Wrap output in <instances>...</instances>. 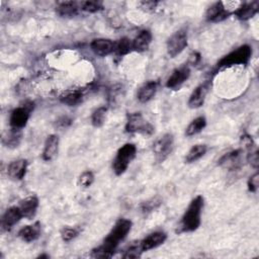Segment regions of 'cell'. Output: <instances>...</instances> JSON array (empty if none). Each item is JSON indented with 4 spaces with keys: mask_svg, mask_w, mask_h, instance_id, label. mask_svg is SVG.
I'll return each instance as SVG.
<instances>
[{
    "mask_svg": "<svg viewBox=\"0 0 259 259\" xmlns=\"http://www.w3.org/2000/svg\"><path fill=\"white\" fill-rule=\"evenodd\" d=\"M137 148L134 144H124L120 147L116 153V156L112 162V169L116 175H121L127 169L130 163L136 157Z\"/></svg>",
    "mask_w": 259,
    "mask_h": 259,
    "instance_id": "obj_3",
    "label": "cell"
},
{
    "mask_svg": "<svg viewBox=\"0 0 259 259\" xmlns=\"http://www.w3.org/2000/svg\"><path fill=\"white\" fill-rule=\"evenodd\" d=\"M125 132L130 134L151 136L154 133V126L144 118L141 112H134L127 115Z\"/></svg>",
    "mask_w": 259,
    "mask_h": 259,
    "instance_id": "obj_5",
    "label": "cell"
},
{
    "mask_svg": "<svg viewBox=\"0 0 259 259\" xmlns=\"http://www.w3.org/2000/svg\"><path fill=\"white\" fill-rule=\"evenodd\" d=\"M132 222L126 219H119L104 239L102 245L92 251V256L97 258H109L114 254L118 244L124 240L132 229Z\"/></svg>",
    "mask_w": 259,
    "mask_h": 259,
    "instance_id": "obj_1",
    "label": "cell"
},
{
    "mask_svg": "<svg viewBox=\"0 0 259 259\" xmlns=\"http://www.w3.org/2000/svg\"><path fill=\"white\" fill-rule=\"evenodd\" d=\"M241 150H235L232 151L228 154H226L225 156L222 157V159L220 160V165L225 166L226 168L229 169H236L240 166V161H241Z\"/></svg>",
    "mask_w": 259,
    "mask_h": 259,
    "instance_id": "obj_23",
    "label": "cell"
},
{
    "mask_svg": "<svg viewBox=\"0 0 259 259\" xmlns=\"http://www.w3.org/2000/svg\"><path fill=\"white\" fill-rule=\"evenodd\" d=\"M247 160L249 162V164L257 169L258 168V165H259V157H258V150L257 148L254 146L253 148L249 149L248 150V156H247Z\"/></svg>",
    "mask_w": 259,
    "mask_h": 259,
    "instance_id": "obj_34",
    "label": "cell"
},
{
    "mask_svg": "<svg viewBox=\"0 0 259 259\" xmlns=\"http://www.w3.org/2000/svg\"><path fill=\"white\" fill-rule=\"evenodd\" d=\"M61 102L69 106H76L83 101V93L79 90L68 92L60 97Z\"/></svg>",
    "mask_w": 259,
    "mask_h": 259,
    "instance_id": "obj_27",
    "label": "cell"
},
{
    "mask_svg": "<svg viewBox=\"0 0 259 259\" xmlns=\"http://www.w3.org/2000/svg\"><path fill=\"white\" fill-rule=\"evenodd\" d=\"M23 218L19 206H11L6 209L2 215L1 220V229L2 231H10L14 225H16L20 219Z\"/></svg>",
    "mask_w": 259,
    "mask_h": 259,
    "instance_id": "obj_11",
    "label": "cell"
},
{
    "mask_svg": "<svg viewBox=\"0 0 259 259\" xmlns=\"http://www.w3.org/2000/svg\"><path fill=\"white\" fill-rule=\"evenodd\" d=\"M40 235V225L39 223H34L33 225H28L21 228L18 232L19 238L27 243L35 241Z\"/></svg>",
    "mask_w": 259,
    "mask_h": 259,
    "instance_id": "obj_19",
    "label": "cell"
},
{
    "mask_svg": "<svg viewBox=\"0 0 259 259\" xmlns=\"http://www.w3.org/2000/svg\"><path fill=\"white\" fill-rule=\"evenodd\" d=\"M79 235V231L76 230L75 228H64L61 231V238L65 242H70L73 239H75Z\"/></svg>",
    "mask_w": 259,
    "mask_h": 259,
    "instance_id": "obj_33",
    "label": "cell"
},
{
    "mask_svg": "<svg viewBox=\"0 0 259 259\" xmlns=\"http://www.w3.org/2000/svg\"><path fill=\"white\" fill-rule=\"evenodd\" d=\"M203 208V197L195 196L189 203L179 223L178 233H189L198 229L200 226L201 210Z\"/></svg>",
    "mask_w": 259,
    "mask_h": 259,
    "instance_id": "obj_2",
    "label": "cell"
},
{
    "mask_svg": "<svg viewBox=\"0 0 259 259\" xmlns=\"http://www.w3.org/2000/svg\"><path fill=\"white\" fill-rule=\"evenodd\" d=\"M107 107L106 106H100L97 109H95L91 115V123L95 127H100L105 122Z\"/></svg>",
    "mask_w": 259,
    "mask_h": 259,
    "instance_id": "obj_28",
    "label": "cell"
},
{
    "mask_svg": "<svg viewBox=\"0 0 259 259\" xmlns=\"http://www.w3.org/2000/svg\"><path fill=\"white\" fill-rule=\"evenodd\" d=\"M206 125V119L204 116H198L194 118L185 130V135L187 137H192L200 133Z\"/></svg>",
    "mask_w": 259,
    "mask_h": 259,
    "instance_id": "obj_26",
    "label": "cell"
},
{
    "mask_svg": "<svg viewBox=\"0 0 259 259\" xmlns=\"http://www.w3.org/2000/svg\"><path fill=\"white\" fill-rule=\"evenodd\" d=\"M208 91V84L202 83L198 85L190 94L188 99V106L190 108H198L200 107L205 100V96Z\"/></svg>",
    "mask_w": 259,
    "mask_h": 259,
    "instance_id": "obj_14",
    "label": "cell"
},
{
    "mask_svg": "<svg viewBox=\"0 0 259 259\" xmlns=\"http://www.w3.org/2000/svg\"><path fill=\"white\" fill-rule=\"evenodd\" d=\"M18 206L21 210L23 218H26L27 220H31L36 213V210L38 207V198L34 195L28 196L22 199Z\"/></svg>",
    "mask_w": 259,
    "mask_h": 259,
    "instance_id": "obj_16",
    "label": "cell"
},
{
    "mask_svg": "<svg viewBox=\"0 0 259 259\" xmlns=\"http://www.w3.org/2000/svg\"><path fill=\"white\" fill-rule=\"evenodd\" d=\"M81 8L90 13H95L103 9V5L99 1H85L81 3Z\"/></svg>",
    "mask_w": 259,
    "mask_h": 259,
    "instance_id": "obj_31",
    "label": "cell"
},
{
    "mask_svg": "<svg viewBox=\"0 0 259 259\" xmlns=\"http://www.w3.org/2000/svg\"><path fill=\"white\" fill-rule=\"evenodd\" d=\"M94 181V174L91 171H84L78 178V183L80 186L87 188L91 186V184Z\"/></svg>",
    "mask_w": 259,
    "mask_h": 259,
    "instance_id": "obj_32",
    "label": "cell"
},
{
    "mask_svg": "<svg viewBox=\"0 0 259 259\" xmlns=\"http://www.w3.org/2000/svg\"><path fill=\"white\" fill-rule=\"evenodd\" d=\"M79 5L75 1H64L58 3L56 7V12L61 17H73L78 14Z\"/></svg>",
    "mask_w": 259,
    "mask_h": 259,
    "instance_id": "obj_21",
    "label": "cell"
},
{
    "mask_svg": "<svg viewBox=\"0 0 259 259\" xmlns=\"http://www.w3.org/2000/svg\"><path fill=\"white\" fill-rule=\"evenodd\" d=\"M33 109V103L32 102H26L24 106L17 107L11 111L9 123L12 128L21 130L24 127L28 121L29 114L31 110Z\"/></svg>",
    "mask_w": 259,
    "mask_h": 259,
    "instance_id": "obj_8",
    "label": "cell"
},
{
    "mask_svg": "<svg viewBox=\"0 0 259 259\" xmlns=\"http://www.w3.org/2000/svg\"><path fill=\"white\" fill-rule=\"evenodd\" d=\"M143 252L144 251L141 246V241H138V242H134L130 246H127V248L124 250L122 257L123 258H139Z\"/></svg>",
    "mask_w": 259,
    "mask_h": 259,
    "instance_id": "obj_29",
    "label": "cell"
},
{
    "mask_svg": "<svg viewBox=\"0 0 259 259\" xmlns=\"http://www.w3.org/2000/svg\"><path fill=\"white\" fill-rule=\"evenodd\" d=\"M206 150H207V148L203 144H198V145L193 146L187 152V154L185 156V163L189 164V163H193V162L197 161L206 153Z\"/></svg>",
    "mask_w": 259,
    "mask_h": 259,
    "instance_id": "obj_25",
    "label": "cell"
},
{
    "mask_svg": "<svg viewBox=\"0 0 259 259\" xmlns=\"http://www.w3.org/2000/svg\"><path fill=\"white\" fill-rule=\"evenodd\" d=\"M140 4H141V7L145 8L146 10H153L156 8L158 2L157 1H142Z\"/></svg>",
    "mask_w": 259,
    "mask_h": 259,
    "instance_id": "obj_38",
    "label": "cell"
},
{
    "mask_svg": "<svg viewBox=\"0 0 259 259\" xmlns=\"http://www.w3.org/2000/svg\"><path fill=\"white\" fill-rule=\"evenodd\" d=\"M59 148V137L57 135H50L46 142L41 157L45 161H51L58 153Z\"/></svg>",
    "mask_w": 259,
    "mask_h": 259,
    "instance_id": "obj_17",
    "label": "cell"
},
{
    "mask_svg": "<svg viewBox=\"0 0 259 259\" xmlns=\"http://www.w3.org/2000/svg\"><path fill=\"white\" fill-rule=\"evenodd\" d=\"M167 239V235L164 232H154L148 235L145 239L141 241V246L143 251H149L151 249L157 248L158 246L162 245Z\"/></svg>",
    "mask_w": 259,
    "mask_h": 259,
    "instance_id": "obj_15",
    "label": "cell"
},
{
    "mask_svg": "<svg viewBox=\"0 0 259 259\" xmlns=\"http://www.w3.org/2000/svg\"><path fill=\"white\" fill-rule=\"evenodd\" d=\"M188 36L184 29H180L172 34L167 40V53L171 58L177 57L187 47Z\"/></svg>",
    "mask_w": 259,
    "mask_h": 259,
    "instance_id": "obj_7",
    "label": "cell"
},
{
    "mask_svg": "<svg viewBox=\"0 0 259 259\" xmlns=\"http://www.w3.org/2000/svg\"><path fill=\"white\" fill-rule=\"evenodd\" d=\"M174 145L172 134H165L160 137L153 145V152L158 163H163L171 154Z\"/></svg>",
    "mask_w": 259,
    "mask_h": 259,
    "instance_id": "obj_6",
    "label": "cell"
},
{
    "mask_svg": "<svg viewBox=\"0 0 259 259\" xmlns=\"http://www.w3.org/2000/svg\"><path fill=\"white\" fill-rule=\"evenodd\" d=\"M90 48L95 55L105 57L114 52L115 44L107 38H95L91 41Z\"/></svg>",
    "mask_w": 259,
    "mask_h": 259,
    "instance_id": "obj_12",
    "label": "cell"
},
{
    "mask_svg": "<svg viewBox=\"0 0 259 259\" xmlns=\"http://www.w3.org/2000/svg\"><path fill=\"white\" fill-rule=\"evenodd\" d=\"M252 55V49L248 45H243L223 57L218 63L219 68H227L236 65H246L250 61Z\"/></svg>",
    "mask_w": 259,
    "mask_h": 259,
    "instance_id": "obj_4",
    "label": "cell"
},
{
    "mask_svg": "<svg viewBox=\"0 0 259 259\" xmlns=\"http://www.w3.org/2000/svg\"><path fill=\"white\" fill-rule=\"evenodd\" d=\"M27 170V161L25 159H18L12 161L7 168L8 176L15 181H19L24 178Z\"/></svg>",
    "mask_w": 259,
    "mask_h": 259,
    "instance_id": "obj_13",
    "label": "cell"
},
{
    "mask_svg": "<svg viewBox=\"0 0 259 259\" xmlns=\"http://www.w3.org/2000/svg\"><path fill=\"white\" fill-rule=\"evenodd\" d=\"M152 42V34L149 30L144 29L133 40V50L137 52H146Z\"/></svg>",
    "mask_w": 259,
    "mask_h": 259,
    "instance_id": "obj_20",
    "label": "cell"
},
{
    "mask_svg": "<svg viewBox=\"0 0 259 259\" xmlns=\"http://www.w3.org/2000/svg\"><path fill=\"white\" fill-rule=\"evenodd\" d=\"M133 49V42H131V40L126 37H122L120 38L116 44H115V49L114 52L118 55V56H124L126 54H128Z\"/></svg>",
    "mask_w": 259,
    "mask_h": 259,
    "instance_id": "obj_30",
    "label": "cell"
},
{
    "mask_svg": "<svg viewBox=\"0 0 259 259\" xmlns=\"http://www.w3.org/2000/svg\"><path fill=\"white\" fill-rule=\"evenodd\" d=\"M190 76V68L188 66H181L175 69L170 77L166 81V87L170 89H176L180 87Z\"/></svg>",
    "mask_w": 259,
    "mask_h": 259,
    "instance_id": "obj_9",
    "label": "cell"
},
{
    "mask_svg": "<svg viewBox=\"0 0 259 259\" xmlns=\"http://www.w3.org/2000/svg\"><path fill=\"white\" fill-rule=\"evenodd\" d=\"M247 184H248V189L251 192H255L258 189V185H259V174H258V172H256L252 176H250Z\"/></svg>",
    "mask_w": 259,
    "mask_h": 259,
    "instance_id": "obj_36",
    "label": "cell"
},
{
    "mask_svg": "<svg viewBox=\"0 0 259 259\" xmlns=\"http://www.w3.org/2000/svg\"><path fill=\"white\" fill-rule=\"evenodd\" d=\"M71 123H72V119L68 116H62V117H60L59 119L56 120V126L58 128H61V130L70 126Z\"/></svg>",
    "mask_w": 259,
    "mask_h": 259,
    "instance_id": "obj_37",
    "label": "cell"
},
{
    "mask_svg": "<svg viewBox=\"0 0 259 259\" xmlns=\"http://www.w3.org/2000/svg\"><path fill=\"white\" fill-rule=\"evenodd\" d=\"M160 203H161V201H160L159 199H157V198H152V199H150V200H148V201H145V202H143V203L141 204V210H142L143 212H145V213L150 212V211L154 210L156 207H158Z\"/></svg>",
    "mask_w": 259,
    "mask_h": 259,
    "instance_id": "obj_35",
    "label": "cell"
},
{
    "mask_svg": "<svg viewBox=\"0 0 259 259\" xmlns=\"http://www.w3.org/2000/svg\"><path fill=\"white\" fill-rule=\"evenodd\" d=\"M158 88V84L155 81H149L145 83L142 87H140L137 97L140 102H148L150 101L156 94Z\"/></svg>",
    "mask_w": 259,
    "mask_h": 259,
    "instance_id": "obj_22",
    "label": "cell"
},
{
    "mask_svg": "<svg viewBox=\"0 0 259 259\" xmlns=\"http://www.w3.org/2000/svg\"><path fill=\"white\" fill-rule=\"evenodd\" d=\"M231 12L229 9L226 8L224 2L219 1L213 3L211 6H209L206 10L205 17L208 21L211 22H220L225 20L230 16Z\"/></svg>",
    "mask_w": 259,
    "mask_h": 259,
    "instance_id": "obj_10",
    "label": "cell"
},
{
    "mask_svg": "<svg viewBox=\"0 0 259 259\" xmlns=\"http://www.w3.org/2000/svg\"><path fill=\"white\" fill-rule=\"evenodd\" d=\"M21 130L17 128H12L10 130L9 133H7L5 136L2 138V143L8 148H15L19 145L21 141Z\"/></svg>",
    "mask_w": 259,
    "mask_h": 259,
    "instance_id": "obj_24",
    "label": "cell"
},
{
    "mask_svg": "<svg viewBox=\"0 0 259 259\" xmlns=\"http://www.w3.org/2000/svg\"><path fill=\"white\" fill-rule=\"evenodd\" d=\"M258 8H259V3L257 1L250 2V3H243L235 11V15L241 20H248L258 12Z\"/></svg>",
    "mask_w": 259,
    "mask_h": 259,
    "instance_id": "obj_18",
    "label": "cell"
}]
</instances>
